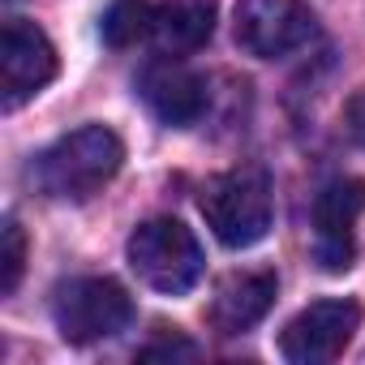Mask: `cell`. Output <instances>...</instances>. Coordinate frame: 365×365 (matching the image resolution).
Instances as JSON below:
<instances>
[{
    "mask_svg": "<svg viewBox=\"0 0 365 365\" xmlns=\"http://www.w3.org/2000/svg\"><path fill=\"white\" fill-rule=\"evenodd\" d=\"M120 159H125V146L108 125H82V129L56 138L31 163V176L48 198L82 202V198L99 194L120 172Z\"/></svg>",
    "mask_w": 365,
    "mask_h": 365,
    "instance_id": "obj_1",
    "label": "cell"
},
{
    "mask_svg": "<svg viewBox=\"0 0 365 365\" xmlns=\"http://www.w3.org/2000/svg\"><path fill=\"white\" fill-rule=\"evenodd\" d=\"M202 245L198 237L180 224V220H146L133 237H129V267L133 275L163 292V297H180V292H190L198 279H202Z\"/></svg>",
    "mask_w": 365,
    "mask_h": 365,
    "instance_id": "obj_2",
    "label": "cell"
},
{
    "mask_svg": "<svg viewBox=\"0 0 365 365\" xmlns=\"http://www.w3.org/2000/svg\"><path fill=\"white\" fill-rule=\"evenodd\" d=\"M202 220L228 250H250L271 232V185L254 168L211 176L202 190Z\"/></svg>",
    "mask_w": 365,
    "mask_h": 365,
    "instance_id": "obj_3",
    "label": "cell"
},
{
    "mask_svg": "<svg viewBox=\"0 0 365 365\" xmlns=\"http://www.w3.org/2000/svg\"><path fill=\"white\" fill-rule=\"evenodd\" d=\"M318 31V18L305 0H237L232 35L258 61H279L305 48Z\"/></svg>",
    "mask_w": 365,
    "mask_h": 365,
    "instance_id": "obj_4",
    "label": "cell"
},
{
    "mask_svg": "<svg viewBox=\"0 0 365 365\" xmlns=\"http://www.w3.org/2000/svg\"><path fill=\"white\" fill-rule=\"evenodd\" d=\"M52 318L69 344H95L129 327L133 301L116 279H73L56 292Z\"/></svg>",
    "mask_w": 365,
    "mask_h": 365,
    "instance_id": "obj_5",
    "label": "cell"
},
{
    "mask_svg": "<svg viewBox=\"0 0 365 365\" xmlns=\"http://www.w3.org/2000/svg\"><path fill=\"white\" fill-rule=\"evenodd\" d=\"M356 327H361V305L356 301H348V297L314 301L284 327L279 352L292 365H327L352 344Z\"/></svg>",
    "mask_w": 365,
    "mask_h": 365,
    "instance_id": "obj_6",
    "label": "cell"
},
{
    "mask_svg": "<svg viewBox=\"0 0 365 365\" xmlns=\"http://www.w3.org/2000/svg\"><path fill=\"white\" fill-rule=\"evenodd\" d=\"M52 78H56V48H52V39L35 22L9 18L5 31H0V91H5V108L9 112L22 108Z\"/></svg>",
    "mask_w": 365,
    "mask_h": 365,
    "instance_id": "obj_7",
    "label": "cell"
},
{
    "mask_svg": "<svg viewBox=\"0 0 365 365\" xmlns=\"http://www.w3.org/2000/svg\"><path fill=\"white\" fill-rule=\"evenodd\" d=\"M365 211V185L339 176L314 198V258L322 271H348L356 258V220Z\"/></svg>",
    "mask_w": 365,
    "mask_h": 365,
    "instance_id": "obj_8",
    "label": "cell"
},
{
    "mask_svg": "<svg viewBox=\"0 0 365 365\" xmlns=\"http://www.w3.org/2000/svg\"><path fill=\"white\" fill-rule=\"evenodd\" d=\"M146 108L163 120V125H176V129H185V125H198L202 112H207V82L190 69V65H180L172 56L163 61H150L142 69V82H138Z\"/></svg>",
    "mask_w": 365,
    "mask_h": 365,
    "instance_id": "obj_9",
    "label": "cell"
},
{
    "mask_svg": "<svg viewBox=\"0 0 365 365\" xmlns=\"http://www.w3.org/2000/svg\"><path fill=\"white\" fill-rule=\"evenodd\" d=\"M271 305H275V275L271 271L228 275L211 301V327L220 335H241V331L258 327Z\"/></svg>",
    "mask_w": 365,
    "mask_h": 365,
    "instance_id": "obj_10",
    "label": "cell"
},
{
    "mask_svg": "<svg viewBox=\"0 0 365 365\" xmlns=\"http://www.w3.org/2000/svg\"><path fill=\"white\" fill-rule=\"evenodd\" d=\"M215 31V5L211 0H168L155 9V39L168 52H194Z\"/></svg>",
    "mask_w": 365,
    "mask_h": 365,
    "instance_id": "obj_11",
    "label": "cell"
},
{
    "mask_svg": "<svg viewBox=\"0 0 365 365\" xmlns=\"http://www.w3.org/2000/svg\"><path fill=\"white\" fill-rule=\"evenodd\" d=\"M150 31H155V9L146 0H116V5L103 14V26H99L108 48H133Z\"/></svg>",
    "mask_w": 365,
    "mask_h": 365,
    "instance_id": "obj_12",
    "label": "cell"
},
{
    "mask_svg": "<svg viewBox=\"0 0 365 365\" xmlns=\"http://www.w3.org/2000/svg\"><path fill=\"white\" fill-rule=\"evenodd\" d=\"M26 271V232L18 220H5V232H0V292L14 297Z\"/></svg>",
    "mask_w": 365,
    "mask_h": 365,
    "instance_id": "obj_13",
    "label": "cell"
},
{
    "mask_svg": "<svg viewBox=\"0 0 365 365\" xmlns=\"http://www.w3.org/2000/svg\"><path fill=\"white\" fill-rule=\"evenodd\" d=\"M344 125H348L352 142H356V146H365V91L348 99V108H344Z\"/></svg>",
    "mask_w": 365,
    "mask_h": 365,
    "instance_id": "obj_14",
    "label": "cell"
},
{
    "mask_svg": "<svg viewBox=\"0 0 365 365\" xmlns=\"http://www.w3.org/2000/svg\"><path fill=\"white\" fill-rule=\"evenodd\" d=\"M176 352H185V356H194L198 348L190 344V339H163V344H150V348H142V361H150V356H176Z\"/></svg>",
    "mask_w": 365,
    "mask_h": 365,
    "instance_id": "obj_15",
    "label": "cell"
}]
</instances>
